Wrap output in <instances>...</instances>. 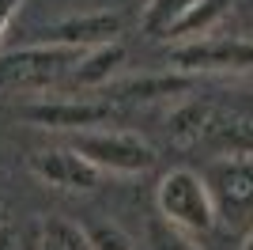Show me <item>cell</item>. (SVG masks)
Segmentation results:
<instances>
[{
    "instance_id": "6da1fadb",
    "label": "cell",
    "mask_w": 253,
    "mask_h": 250,
    "mask_svg": "<svg viewBox=\"0 0 253 250\" xmlns=\"http://www.w3.org/2000/svg\"><path fill=\"white\" fill-rule=\"evenodd\" d=\"M87 50H72V46H57V42H42V46H23V50L0 53V91H64L72 72L80 68Z\"/></svg>"
},
{
    "instance_id": "7a4b0ae2",
    "label": "cell",
    "mask_w": 253,
    "mask_h": 250,
    "mask_svg": "<svg viewBox=\"0 0 253 250\" xmlns=\"http://www.w3.org/2000/svg\"><path fill=\"white\" fill-rule=\"evenodd\" d=\"M155 208L159 220H167L170 228L185 231V235H204V231L215 228V205H211V193L204 186V175L193 171V167H174L159 178L155 189Z\"/></svg>"
},
{
    "instance_id": "3957f363",
    "label": "cell",
    "mask_w": 253,
    "mask_h": 250,
    "mask_svg": "<svg viewBox=\"0 0 253 250\" xmlns=\"http://www.w3.org/2000/svg\"><path fill=\"white\" fill-rule=\"evenodd\" d=\"M68 148L84 156L98 175H144L155 167V148L125 129H87L76 133Z\"/></svg>"
},
{
    "instance_id": "277c9868",
    "label": "cell",
    "mask_w": 253,
    "mask_h": 250,
    "mask_svg": "<svg viewBox=\"0 0 253 250\" xmlns=\"http://www.w3.org/2000/svg\"><path fill=\"white\" fill-rule=\"evenodd\" d=\"M201 175L219 220L246 224L253 216V156H219Z\"/></svg>"
},
{
    "instance_id": "5b68a950",
    "label": "cell",
    "mask_w": 253,
    "mask_h": 250,
    "mask_svg": "<svg viewBox=\"0 0 253 250\" xmlns=\"http://www.w3.org/2000/svg\"><path fill=\"white\" fill-rule=\"evenodd\" d=\"M170 68L178 76L193 72H253L250 38H197L170 50Z\"/></svg>"
},
{
    "instance_id": "8992f818",
    "label": "cell",
    "mask_w": 253,
    "mask_h": 250,
    "mask_svg": "<svg viewBox=\"0 0 253 250\" xmlns=\"http://www.w3.org/2000/svg\"><path fill=\"white\" fill-rule=\"evenodd\" d=\"M110 103H95V99H42V103H27L19 110L23 122L38 125V129H72V133H87L95 125L110 122Z\"/></svg>"
},
{
    "instance_id": "52a82bcc",
    "label": "cell",
    "mask_w": 253,
    "mask_h": 250,
    "mask_svg": "<svg viewBox=\"0 0 253 250\" xmlns=\"http://www.w3.org/2000/svg\"><path fill=\"white\" fill-rule=\"evenodd\" d=\"M31 175L38 182L53 189H64V193H87L102 182L95 167L87 163L84 156H76L72 148H49V152H34L31 156Z\"/></svg>"
},
{
    "instance_id": "ba28073f",
    "label": "cell",
    "mask_w": 253,
    "mask_h": 250,
    "mask_svg": "<svg viewBox=\"0 0 253 250\" xmlns=\"http://www.w3.org/2000/svg\"><path fill=\"white\" fill-rule=\"evenodd\" d=\"M204 140L211 148H219L223 156H253V106L250 103L215 106Z\"/></svg>"
},
{
    "instance_id": "9c48e42d",
    "label": "cell",
    "mask_w": 253,
    "mask_h": 250,
    "mask_svg": "<svg viewBox=\"0 0 253 250\" xmlns=\"http://www.w3.org/2000/svg\"><path fill=\"white\" fill-rule=\"evenodd\" d=\"M121 31V19L110 15V11H91V15H80V19H64L49 31V42L57 46H72V50H98V46H110L117 42Z\"/></svg>"
},
{
    "instance_id": "30bf717a",
    "label": "cell",
    "mask_w": 253,
    "mask_h": 250,
    "mask_svg": "<svg viewBox=\"0 0 253 250\" xmlns=\"http://www.w3.org/2000/svg\"><path fill=\"white\" fill-rule=\"evenodd\" d=\"M125 61V50H121V42H110V46H98V50H87L84 61H80V68L72 72V80H68V87L64 91H87V87H102V83H110V76H114V68Z\"/></svg>"
},
{
    "instance_id": "8fae6325",
    "label": "cell",
    "mask_w": 253,
    "mask_h": 250,
    "mask_svg": "<svg viewBox=\"0 0 253 250\" xmlns=\"http://www.w3.org/2000/svg\"><path fill=\"white\" fill-rule=\"evenodd\" d=\"M204 0H148L144 4V31L151 38H174L181 31V23L201 8Z\"/></svg>"
},
{
    "instance_id": "7c38bea8",
    "label": "cell",
    "mask_w": 253,
    "mask_h": 250,
    "mask_svg": "<svg viewBox=\"0 0 253 250\" xmlns=\"http://www.w3.org/2000/svg\"><path fill=\"white\" fill-rule=\"evenodd\" d=\"M211 114H215V103H208V99L178 106L174 118H170V133H174V140H178V144H201L204 136H208Z\"/></svg>"
},
{
    "instance_id": "4fadbf2b",
    "label": "cell",
    "mask_w": 253,
    "mask_h": 250,
    "mask_svg": "<svg viewBox=\"0 0 253 250\" xmlns=\"http://www.w3.org/2000/svg\"><path fill=\"white\" fill-rule=\"evenodd\" d=\"M34 250H91L87 228H80L76 220H64V216H49V220H42V228H38Z\"/></svg>"
},
{
    "instance_id": "5bb4252c",
    "label": "cell",
    "mask_w": 253,
    "mask_h": 250,
    "mask_svg": "<svg viewBox=\"0 0 253 250\" xmlns=\"http://www.w3.org/2000/svg\"><path fill=\"white\" fill-rule=\"evenodd\" d=\"M148 250H201V247H197L193 235L170 228L167 220L155 216V220H151V228H148Z\"/></svg>"
},
{
    "instance_id": "9a60e30c",
    "label": "cell",
    "mask_w": 253,
    "mask_h": 250,
    "mask_svg": "<svg viewBox=\"0 0 253 250\" xmlns=\"http://www.w3.org/2000/svg\"><path fill=\"white\" fill-rule=\"evenodd\" d=\"M87 243L91 250H132L128 235L114 224H95V228H87Z\"/></svg>"
},
{
    "instance_id": "2e32d148",
    "label": "cell",
    "mask_w": 253,
    "mask_h": 250,
    "mask_svg": "<svg viewBox=\"0 0 253 250\" xmlns=\"http://www.w3.org/2000/svg\"><path fill=\"white\" fill-rule=\"evenodd\" d=\"M19 4L23 0H0V42H4V34H8V23H11V15L19 11Z\"/></svg>"
},
{
    "instance_id": "e0dca14e",
    "label": "cell",
    "mask_w": 253,
    "mask_h": 250,
    "mask_svg": "<svg viewBox=\"0 0 253 250\" xmlns=\"http://www.w3.org/2000/svg\"><path fill=\"white\" fill-rule=\"evenodd\" d=\"M15 243V235H11V228H0V250H15L11 247Z\"/></svg>"
},
{
    "instance_id": "ac0fdd59",
    "label": "cell",
    "mask_w": 253,
    "mask_h": 250,
    "mask_svg": "<svg viewBox=\"0 0 253 250\" xmlns=\"http://www.w3.org/2000/svg\"><path fill=\"white\" fill-rule=\"evenodd\" d=\"M242 250H253V228H250V235L242 239Z\"/></svg>"
}]
</instances>
